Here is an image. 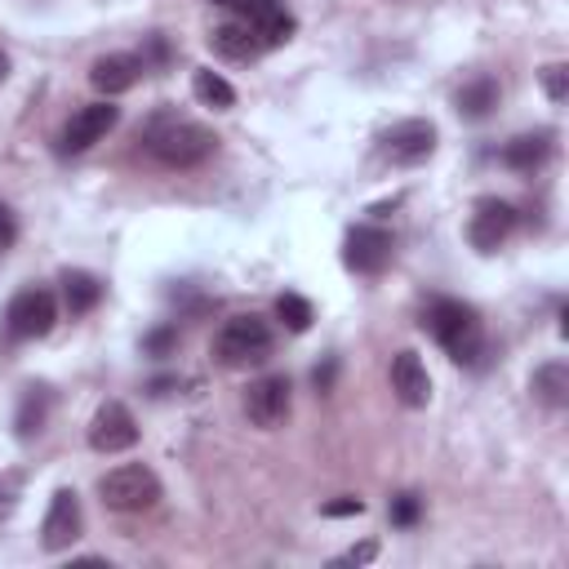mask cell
Masks as SVG:
<instances>
[{
	"label": "cell",
	"mask_w": 569,
	"mask_h": 569,
	"mask_svg": "<svg viewBox=\"0 0 569 569\" xmlns=\"http://www.w3.org/2000/svg\"><path fill=\"white\" fill-rule=\"evenodd\" d=\"M391 391L409 409H422L431 400V373H427L418 351H396L391 356Z\"/></svg>",
	"instance_id": "cell-13"
},
{
	"label": "cell",
	"mask_w": 569,
	"mask_h": 569,
	"mask_svg": "<svg viewBox=\"0 0 569 569\" xmlns=\"http://www.w3.org/2000/svg\"><path fill=\"white\" fill-rule=\"evenodd\" d=\"M62 307L67 316H89L102 302V280L93 271H62Z\"/></svg>",
	"instance_id": "cell-18"
},
{
	"label": "cell",
	"mask_w": 569,
	"mask_h": 569,
	"mask_svg": "<svg viewBox=\"0 0 569 569\" xmlns=\"http://www.w3.org/2000/svg\"><path fill=\"white\" fill-rule=\"evenodd\" d=\"M98 498H102V507L124 511V516L151 511V507L160 502V476H156L151 467H142V462L111 467V471L98 480Z\"/></svg>",
	"instance_id": "cell-4"
},
{
	"label": "cell",
	"mask_w": 569,
	"mask_h": 569,
	"mask_svg": "<svg viewBox=\"0 0 569 569\" xmlns=\"http://www.w3.org/2000/svg\"><path fill=\"white\" fill-rule=\"evenodd\" d=\"M333 369H338V360H325V365H316V373H311L316 391H329V387H333Z\"/></svg>",
	"instance_id": "cell-31"
},
{
	"label": "cell",
	"mask_w": 569,
	"mask_h": 569,
	"mask_svg": "<svg viewBox=\"0 0 569 569\" xmlns=\"http://www.w3.org/2000/svg\"><path fill=\"white\" fill-rule=\"evenodd\" d=\"M142 142H147V151L160 160V164H173V169H191V164H200V160H209L213 156V147H218V138L204 129V124H196V120H187V116H156L147 129H142Z\"/></svg>",
	"instance_id": "cell-2"
},
{
	"label": "cell",
	"mask_w": 569,
	"mask_h": 569,
	"mask_svg": "<svg viewBox=\"0 0 569 569\" xmlns=\"http://www.w3.org/2000/svg\"><path fill=\"white\" fill-rule=\"evenodd\" d=\"M191 93H196L204 107H213V111L236 107V89H231L218 71H209V67H196V71H191Z\"/></svg>",
	"instance_id": "cell-22"
},
{
	"label": "cell",
	"mask_w": 569,
	"mask_h": 569,
	"mask_svg": "<svg viewBox=\"0 0 569 569\" xmlns=\"http://www.w3.org/2000/svg\"><path fill=\"white\" fill-rule=\"evenodd\" d=\"M4 80H9V53L0 49V84H4Z\"/></svg>",
	"instance_id": "cell-32"
},
{
	"label": "cell",
	"mask_w": 569,
	"mask_h": 569,
	"mask_svg": "<svg viewBox=\"0 0 569 569\" xmlns=\"http://www.w3.org/2000/svg\"><path fill=\"white\" fill-rule=\"evenodd\" d=\"M213 4H222V9H240L244 0H213Z\"/></svg>",
	"instance_id": "cell-33"
},
{
	"label": "cell",
	"mask_w": 569,
	"mask_h": 569,
	"mask_svg": "<svg viewBox=\"0 0 569 569\" xmlns=\"http://www.w3.org/2000/svg\"><path fill=\"white\" fill-rule=\"evenodd\" d=\"M378 556V547L373 542H360V547H351V551H342L333 565H365V560H373Z\"/></svg>",
	"instance_id": "cell-30"
},
{
	"label": "cell",
	"mask_w": 569,
	"mask_h": 569,
	"mask_svg": "<svg viewBox=\"0 0 569 569\" xmlns=\"http://www.w3.org/2000/svg\"><path fill=\"white\" fill-rule=\"evenodd\" d=\"M289 405H293V396H289V378H284V373H262V378L249 382V391H244V413H249V422L262 427V431H276V427L289 418Z\"/></svg>",
	"instance_id": "cell-7"
},
{
	"label": "cell",
	"mask_w": 569,
	"mask_h": 569,
	"mask_svg": "<svg viewBox=\"0 0 569 569\" xmlns=\"http://www.w3.org/2000/svg\"><path fill=\"white\" fill-rule=\"evenodd\" d=\"M551 129H533V133H516L507 147H502V164L507 169H516V173H533V169H542L547 164V156H551Z\"/></svg>",
	"instance_id": "cell-16"
},
{
	"label": "cell",
	"mask_w": 569,
	"mask_h": 569,
	"mask_svg": "<svg viewBox=\"0 0 569 569\" xmlns=\"http://www.w3.org/2000/svg\"><path fill=\"white\" fill-rule=\"evenodd\" d=\"M427 333L449 351V360L458 365H480L485 360V325L480 311L462 298H436L427 307Z\"/></svg>",
	"instance_id": "cell-1"
},
{
	"label": "cell",
	"mask_w": 569,
	"mask_h": 569,
	"mask_svg": "<svg viewBox=\"0 0 569 569\" xmlns=\"http://www.w3.org/2000/svg\"><path fill=\"white\" fill-rule=\"evenodd\" d=\"M49 405H53L49 387H27V391H22V400H18V418H13V427H18V436H22V440H31V436L44 427Z\"/></svg>",
	"instance_id": "cell-21"
},
{
	"label": "cell",
	"mask_w": 569,
	"mask_h": 569,
	"mask_svg": "<svg viewBox=\"0 0 569 569\" xmlns=\"http://www.w3.org/2000/svg\"><path fill=\"white\" fill-rule=\"evenodd\" d=\"M13 240H18V218H13V209L0 200V253H9Z\"/></svg>",
	"instance_id": "cell-28"
},
{
	"label": "cell",
	"mask_w": 569,
	"mask_h": 569,
	"mask_svg": "<svg viewBox=\"0 0 569 569\" xmlns=\"http://www.w3.org/2000/svg\"><path fill=\"white\" fill-rule=\"evenodd\" d=\"M538 76H542V89H547L551 102H565L569 98V67L565 62H547Z\"/></svg>",
	"instance_id": "cell-25"
},
{
	"label": "cell",
	"mask_w": 569,
	"mask_h": 569,
	"mask_svg": "<svg viewBox=\"0 0 569 569\" xmlns=\"http://www.w3.org/2000/svg\"><path fill=\"white\" fill-rule=\"evenodd\" d=\"M138 76H142V62H138L133 53H107V58H98V62L89 67V84H93L102 98H116V93L133 89Z\"/></svg>",
	"instance_id": "cell-15"
},
{
	"label": "cell",
	"mask_w": 569,
	"mask_h": 569,
	"mask_svg": "<svg viewBox=\"0 0 569 569\" xmlns=\"http://www.w3.org/2000/svg\"><path fill=\"white\" fill-rule=\"evenodd\" d=\"M116 124H120V107H116L111 98L89 102V107H80V111L62 124V133H58V151H62V156H80V151H89L93 142H102Z\"/></svg>",
	"instance_id": "cell-6"
},
{
	"label": "cell",
	"mask_w": 569,
	"mask_h": 569,
	"mask_svg": "<svg viewBox=\"0 0 569 569\" xmlns=\"http://www.w3.org/2000/svg\"><path fill=\"white\" fill-rule=\"evenodd\" d=\"M498 98H502L498 80H493V76H476V80H467V84L453 93V107H458V116H467V120H485V116L498 107Z\"/></svg>",
	"instance_id": "cell-20"
},
{
	"label": "cell",
	"mask_w": 569,
	"mask_h": 569,
	"mask_svg": "<svg viewBox=\"0 0 569 569\" xmlns=\"http://www.w3.org/2000/svg\"><path fill=\"white\" fill-rule=\"evenodd\" d=\"M53 320H58V298H53L49 289H40V284L13 293V302L4 307V329H9V338H18V342L44 338V333L53 329Z\"/></svg>",
	"instance_id": "cell-5"
},
{
	"label": "cell",
	"mask_w": 569,
	"mask_h": 569,
	"mask_svg": "<svg viewBox=\"0 0 569 569\" xmlns=\"http://www.w3.org/2000/svg\"><path fill=\"white\" fill-rule=\"evenodd\" d=\"M320 511H325V516H360L365 502H360V498H338V502H325Z\"/></svg>",
	"instance_id": "cell-29"
},
{
	"label": "cell",
	"mask_w": 569,
	"mask_h": 569,
	"mask_svg": "<svg viewBox=\"0 0 569 569\" xmlns=\"http://www.w3.org/2000/svg\"><path fill=\"white\" fill-rule=\"evenodd\" d=\"M276 320H280L289 333H307L311 320H316V311H311V302H307L302 293H280V298H276Z\"/></svg>",
	"instance_id": "cell-23"
},
{
	"label": "cell",
	"mask_w": 569,
	"mask_h": 569,
	"mask_svg": "<svg viewBox=\"0 0 569 569\" xmlns=\"http://www.w3.org/2000/svg\"><path fill=\"white\" fill-rule=\"evenodd\" d=\"M84 529V511H80V498L76 489H58L49 498V511H44V525H40V547L44 551H67Z\"/></svg>",
	"instance_id": "cell-10"
},
{
	"label": "cell",
	"mask_w": 569,
	"mask_h": 569,
	"mask_svg": "<svg viewBox=\"0 0 569 569\" xmlns=\"http://www.w3.org/2000/svg\"><path fill=\"white\" fill-rule=\"evenodd\" d=\"M422 520V498L418 493H396L391 498V525L396 529H413Z\"/></svg>",
	"instance_id": "cell-24"
},
{
	"label": "cell",
	"mask_w": 569,
	"mask_h": 569,
	"mask_svg": "<svg viewBox=\"0 0 569 569\" xmlns=\"http://www.w3.org/2000/svg\"><path fill=\"white\" fill-rule=\"evenodd\" d=\"M18 498H22V471H0V520L18 511Z\"/></svg>",
	"instance_id": "cell-26"
},
{
	"label": "cell",
	"mask_w": 569,
	"mask_h": 569,
	"mask_svg": "<svg viewBox=\"0 0 569 569\" xmlns=\"http://www.w3.org/2000/svg\"><path fill=\"white\" fill-rule=\"evenodd\" d=\"M209 49H213L218 58H231V62H253V58L262 53V40L253 36L249 22H222V27H213Z\"/></svg>",
	"instance_id": "cell-17"
},
{
	"label": "cell",
	"mask_w": 569,
	"mask_h": 569,
	"mask_svg": "<svg viewBox=\"0 0 569 569\" xmlns=\"http://www.w3.org/2000/svg\"><path fill=\"white\" fill-rule=\"evenodd\" d=\"M342 262L356 276H378L391 262V236L382 227H351L342 240Z\"/></svg>",
	"instance_id": "cell-11"
},
{
	"label": "cell",
	"mask_w": 569,
	"mask_h": 569,
	"mask_svg": "<svg viewBox=\"0 0 569 569\" xmlns=\"http://www.w3.org/2000/svg\"><path fill=\"white\" fill-rule=\"evenodd\" d=\"M240 18L253 27V36L262 40V49H267V44H284V40H293V31H298L293 13H289L280 0H244V4H240Z\"/></svg>",
	"instance_id": "cell-14"
},
{
	"label": "cell",
	"mask_w": 569,
	"mask_h": 569,
	"mask_svg": "<svg viewBox=\"0 0 569 569\" xmlns=\"http://www.w3.org/2000/svg\"><path fill=\"white\" fill-rule=\"evenodd\" d=\"M89 445L98 453H124V449H133L138 445V422H133L129 405H120V400L98 405V413L89 422Z\"/></svg>",
	"instance_id": "cell-9"
},
{
	"label": "cell",
	"mask_w": 569,
	"mask_h": 569,
	"mask_svg": "<svg viewBox=\"0 0 569 569\" xmlns=\"http://www.w3.org/2000/svg\"><path fill=\"white\" fill-rule=\"evenodd\" d=\"M271 325L253 311L244 316H231L222 320V329L213 333V356L227 365V369H244V365H262L271 356Z\"/></svg>",
	"instance_id": "cell-3"
},
{
	"label": "cell",
	"mask_w": 569,
	"mask_h": 569,
	"mask_svg": "<svg viewBox=\"0 0 569 569\" xmlns=\"http://www.w3.org/2000/svg\"><path fill=\"white\" fill-rule=\"evenodd\" d=\"M436 151V124L431 120H400L382 133V156L391 164H422Z\"/></svg>",
	"instance_id": "cell-12"
},
{
	"label": "cell",
	"mask_w": 569,
	"mask_h": 569,
	"mask_svg": "<svg viewBox=\"0 0 569 569\" xmlns=\"http://www.w3.org/2000/svg\"><path fill=\"white\" fill-rule=\"evenodd\" d=\"M142 347H147V356H169V351L178 347V325H160V329H151V333L142 338Z\"/></svg>",
	"instance_id": "cell-27"
},
{
	"label": "cell",
	"mask_w": 569,
	"mask_h": 569,
	"mask_svg": "<svg viewBox=\"0 0 569 569\" xmlns=\"http://www.w3.org/2000/svg\"><path fill=\"white\" fill-rule=\"evenodd\" d=\"M511 227H516V209H511L507 200H498V196H480V200L471 204L467 240H471L476 253H493V249L511 236Z\"/></svg>",
	"instance_id": "cell-8"
},
{
	"label": "cell",
	"mask_w": 569,
	"mask_h": 569,
	"mask_svg": "<svg viewBox=\"0 0 569 569\" xmlns=\"http://www.w3.org/2000/svg\"><path fill=\"white\" fill-rule=\"evenodd\" d=\"M529 391H533V400H542L547 409H565V405H569V365H565V360L538 365L533 378H529Z\"/></svg>",
	"instance_id": "cell-19"
}]
</instances>
